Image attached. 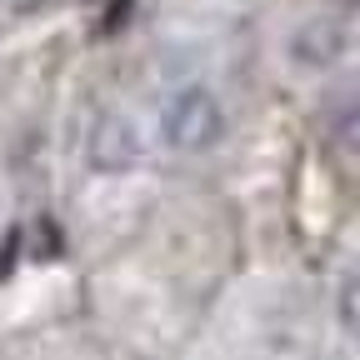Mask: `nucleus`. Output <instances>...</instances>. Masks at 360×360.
Instances as JSON below:
<instances>
[{"label":"nucleus","mask_w":360,"mask_h":360,"mask_svg":"<svg viewBox=\"0 0 360 360\" xmlns=\"http://www.w3.org/2000/svg\"><path fill=\"white\" fill-rule=\"evenodd\" d=\"M155 125H160V141L170 150L205 155V150H215L225 141V125H231V120H225V105L210 96L205 85H180V90L165 96Z\"/></svg>","instance_id":"nucleus-1"},{"label":"nucleus","mask_w":360,"mask_h":360,"mask_svg":"<svg viewBox=\"0 0 360 360\" xmlns=\"http://www.w3.org/2000/svg\"><path fill=\"white\" fill-rule=\"evenodd\" d=\"M85 155L96 170H130V165H141V130L125 115H101L96 130H90Z\"/></svg>","instance_id":"nucleus-2"},{"label":"nucleus","mask_w":360,"mask_h":360,"mask_svg":"<svg viewBox=\"0 0 360 360\" xmlns=\"http://www.w3.org/2000/svg\"><path fill=\"white\" fill-rule=\"evenodd\" d=\"M326 135L340 155H360V85L340 90L326 110Z\"/></svg>","instance_id":"nucleus-3"},{"label":"nucleus","mask_w":360,"mask_h":360,"mask_svg":"<svg viewBox=\"0 0 360 360\" xmlns=\"http://www.w3.org/2000/svg\"><path fill=\"white\" fill-rule=\"evenodd\" d=\"M335 321L345 326V335L360 340V270H355V276H345L340 290H335Z\"/></svg>","instance_id":"nucleus-4"}]
</instances>
